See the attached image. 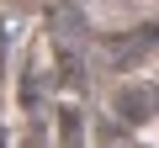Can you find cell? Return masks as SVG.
Returning a JSON list of instances; mask_svg holds the SVG:
<instances>
[{
    "mask_svg": "<svg viewBox=\"0 0 159 148\" xmlns=\"http://www.w3.org/2000/svg\"><path fill=\"white\" fill-rule=\"evenodd\" d=\"M111 111H117L127 127L159 122V85H148V80H122L117 95H111Z\"/></svg>",
    "mask_w": 159,
    "mask_h": 148,
    "instance_id": "obj_1",
    "label": "cell"
}]
</instances>
